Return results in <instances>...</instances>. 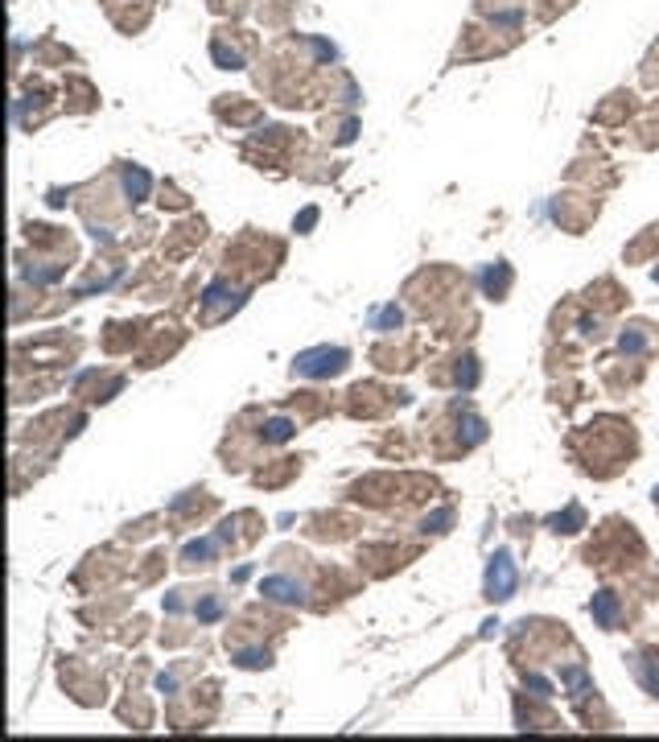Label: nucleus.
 Wrapping results in <instances>:
<instances>
[{"mask_svg": "<svg viewBox=\"0 0 659 742\" xmlns=\"http://www.w3.org/2000/svg\"><path fill=\"white\" fill-rule=\"evenodd\" d=\"M486 590H491V598H511V590H515V569H511V556H507V553H499V556L491 561Z\"/></svg>", "mask_w": 659, "mask_h": 742, "instance_id": "obj_2", "label": "nucleus"}, {"mask_svg": "<svg viewBox=\"0 0 659 742\" xmlns=\"http://www.w3.org/2000/svg\"><path fill=\"white\" fill-rule=\"evenodd\" d=\"M264 590L284 598V602H301V586H293V582H276V577H272V582H264Z\"/></svg>", "mask_w": 659, "mask_h": 742, "instance_id": "obj_3", "label": "nucleus"}, {"mask_svg": "<svg viewBox=\"0 0 659 742\" xmlns=\"http://www.w3.org/2000/svg\"><path fill=\"white\" fill-rule=\"evenodd\" d=\"M347 367V351H305L297 359V371H305V376H334V371Z\"/></svg>", "mask_w": 659, "mask_h": 742, "instance_id": "obj_1", "label": "nucleus"}]
</instances>
